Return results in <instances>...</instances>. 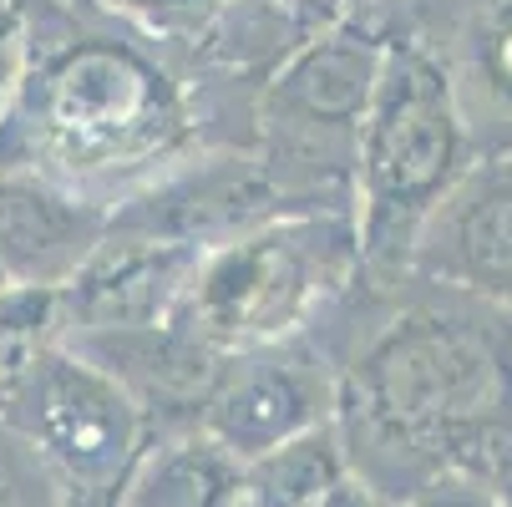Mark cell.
<instances>
[{
	"label": "cell",
	"mask_w": 512,
	"mask_h": 507,
	"mask_svg": "<svg viewBox=\"0 0 512 507\" xmlns=\"http://www.w3.org/2000/svg\"><path fill=\"white\" fill-rule=\"evenodd\" d=\"M335 355V437L350 472L401 507L512 416V320L411 269L355 279L320 310Z\"/></svg>",
	"instance_id": "6da1fadb"
},
{
	"label": "cell",
	"mask_w": 512,
	"mask_h": 507,
	"mask_svg": "<svg viewBox=\"0 0 512 507\" xmlns=\"http://www.w3.org/2000/svg\"><path fill=\"white\" fill-rule=\"evenodd\" d=\"M26 21L31 61L0 117V173H41L112 213L168 168L208 153L178 46L82 0H26Z\"/></svg>",
	"instance_id": "7a4b0ae2"
},
{
	"label": "cell",
	"mask_w": 512,
	"mask_h": 507,
	"mask_svg": "<svg viewBox=\"0 0 512 507\" xmlns=\"http://www.w3.org/2000/svg\"><path fill=\"white\" fill-rule=\"evenodd\" d=\"M472 158L477 148L442 61L426 51V41L401 21L391 0V41L355 153L350 219L360 239V269H406L421 224L472 168Z\"/></svg>",
	"instance_id": "3957f363"
},
{
	"label": "cell",
	"mask_w": 512,
	"mask_h": 507,
	"mask_svg": "<svg viewBox=\"0 0 512 507\" xmlns=\"http://www.w3.org/2000/svg\"><path fill=\"white\" fill-rule=\"evenodd\" d=\"M386 41L391 0H360L259 87L254 158L284 213H350L360 127Z\"/></svg>",
	"instance_id": "277c9868"
},
{
	"label": "cell",
	"mask_w": 512,
	"mask_h": 507,
	"mask_svg": "<svg viewBox=\"0 0 512 507\" xmlns=\"http://www.w3.org/2000/svg\"><path fill=\"white\" fill-rule=\"evenodd\" d=\"M355 269L360 239L350 213H284L208 249L163 320L224 360L315 325Z\"/></svg>",
	"instance_id": "5b68a950"
},
{
	"label": "cell",
	"mask_w": 512,
	"mask_h": 507,
	"mask_svg": "<svg viewBox=\"0 0 512 507\" xmlns=\"http://www.w3.org/2000/svg\"><path fill=\"white\" fill-rule=\"evenodd\" d=\"M0 421L31 447L61 497H117L148 442L142 406L66 345H51L0 396Z\"/></svg>",
	"instance_id": "8992f818"
},
{
	"label": "cell",
	"mask_w": 512,
	"mask_h": 507,
	"mask_svg": "<svg viewBox=\"0 0 512 507\" xmlns=\"http://www.w3.org/2000/svg\"><path fill=\"white\" fill-rule=\"evenodd\" d=\"M335 416V355L315 325L218 360L198 426L239 462H254Z\"/></svg>",
	"instance_id": "52a82bcc"
},
{
	"label": "cell",
	"mask_w": 512,
	"mask_h": 507,
	"mask_svg": "<svg viewBox=\"0 0 512 507\" xmlns=\"http://www.w3.org/2000/svg\"><path fill=\"white\" fill-rule=\"evenodd\" d=\"M269 219H284L279 198L269 193V178L254 158V148H208L188 163L168 168L148 188L122 198L107 224L142 239H168L188 249H218Z\"/></svg>",
	"instance_id": "ba28073f"
},
{
	"label": "cell",
	"mask_w": 512,
	"mask_h": 507,
	"mask_svg": "<svg viewBox=\"0 0 512 507\" xmlns=\"http://www.w3.org/2000/svg\"><path fill=\"white\" fill-rule=\"evenodd\" d=\"M406 269L512 320V153L472 158L421 224Z\"/></svg>",
	"instance_id": "9c48e42d"
},
{
	"label": "cell",
	"mask_w": 512,
	"mask_h": 507,
	"mask_svg": "<svg viewBox=\"0 0 512 507\" xmlns=\"http://www.w3.org/2000/svg\"><path fill=\"white\" fill-rule=\"evenodd\" d=\"M442 61L477 153H512V0H396Z\"/></svg>",
	"instance_id": "30bf717a"
},
{
	"label": "cell",
	"mask_w": 512,
	"mask_h": 507,
	"mask_svg": "<svg viewBox=\"0 0 512 507\" xmlns=\"http://www.w3.org/2000/svg\"><path fill=\"white\" fill-rule=\"evenodd\" d=\"M198 259H203V249L122 234V229L107 224V234L82 259V269L56 289L66 335L158 325L173 310V300L183 295V284L198 269Z\"/></svg>",
	"instance_id": "8fae6325"
},
{
	"label": "cell",
	"mask_w": 512,
	"mask_h": 507,
	"mask_svg": "<svg viewBox=\"0 0 512 507\" xmlns=\"http://www.w3.org/2000/svg\"><path fill=\"white\" fill-rule=\"evenodd\" d=\"M360 0H224L218 16L178 46L198 82L254 97L305 41L330 31Z\"/></svg>",
	"instance_id": "7c38bea8"
},
{
	"label": "cell",
	"mask_w": 512,
	"mask_h": 507,
	"mask_svg": "<svg viewBox=\"0 0 512 507\" xmlns=\"http://www.w3.org/2000/svg\"><path fill=\"white\" fill-rule=\"evenodd\" d=\"M107 234V208L46 183L41 173H0V274L11 284L61 289Z\"/></svg>",
	"instance_id": "4fadbf2b"
},
{
	"label": "cell",
	"mask_w": 512,
	"mask_h": 507,
	"mask_svg": "<svg viewBox=\"0 0 512 507\" xmlns=\"http://www.w3.org/2000/svg\"><path fill=\"white\" fill-rule=\"evenodd\" d=\"M244 462L218 447L198 421L148 426L117 507H239Z\"/></svg>",
	"instance_id": "5bb4252c"
},
{
	"label": "cell",
	"mask_w": 512,
	"mask_h": 507,
	"mask_svg": "<svg viewBox=\"0 0 512 507\" xmlns=\"http://www.w3.org/2000/svg\"><path fill=\"white\" fill-rule=\"evenodd\" d=\"M61 295L51 284H0V396H6L36 360L61 345Z\"/></svg>",
	"instance_id": "9a60e30c"
},
{
	"label": "cell",
	"mask_w": 512,
	"mask_h": 507,
	"mask_svg": "<svg viewBox=\"0 0 512 507\" xmlns=\"http://www.w3.org/2000/svg\"><path fill=\"white\" fill-rule=\"evenodd\" d=\"M82 6L102 11V16H117L137 31H148L168 46H188L213 16L224 0H82Z\"/></svg>",
	"instance_id": "2e32d148"
},
{
	"label": "cell",
	"mask_w": 512,
	"mask_h": 507,
	"mask_svg": "<svg viewBox=\"0 0 512 507\" xmlns=\"http://www.w3.org/2000/svg\"><path fill=\"white\" fill-rule=\"evenodd\" d=\"M0 507H61V487L6 421H0Z\"/></svg>",
	"instance_id": "e0dca14e"
},
{
	"label": "cell",
	"mask_w": 512,
	"mask_h": 507,
	"mask_svg": "<svg viewBox=\"0 0 512 507\" xmlns=\"http://www.w3.org/2000/svg\"><path fill=\"white\" fill-rule=\"evenodd\" d=\"M26 61H31L26 0H0V117L11 112V102L26 82Z\"/></svg>",
	"instance_id": "ac0fdd59"
},
{
	"label": "cell",
	"mask_w": 512,
	"mask_h": 507,
	"mask_svg": "<svg viewBox=\"0 0 512 507\" xmlns=\"http://www.w3.org/2000/svg\"><path fill=\"white\" fill-rule=\"evenodd\" d=\"M401 507H497L472 477H462V472H442V477H431V482H421Z\"/></svg>",
	"instance_id": "d6986e66"
},
{
	"label": "cell",
	"mask_w": 512,
	"mask_h": 507,
	"mask_svg": "<svg viewBox=\"0 0 512 507\" xmlns=\"http://www.w3.org/2000/svg\"><path fill=\"white\" fill-rule=\"evenodd\" d=\"M305 507H391V502H381L371 487H365L355 472H345L335 487H325L315 502H305Z\"/></svg>",
	"instance_id": "ffe728a7"
},
{
	"label": "cell",
	"mask_w": 512,
	"mask_h": 507,
	"mask_svg": "<svg viewBox=\"0 0 512 507\" xmlns=\"http://www.w3.org/2000/svg\"><path fill=\"white\" fill-rule=\"evenodd\" d=\"M61 507H117V497H61Z\"/></svg>",
	"instance_id": "44dd1931"
},
{
	"label": "cell",
	"mask_w": 512,
	"mask_h": 507,
	"mask_svg": "<svg viewBox=\"0 0 512 507\" xmlns=\"http://www.w3.org/2000/svg\"><path fill=\"white\" fill-rule=\"evenodd\" d=\"M0 284H11V279H6V274H0Z\"/></svg>",
	"instance_id": "7402d4cb"
}]
</instances>
